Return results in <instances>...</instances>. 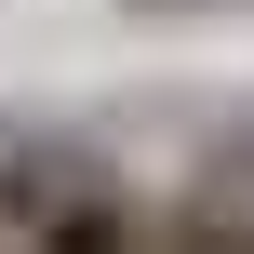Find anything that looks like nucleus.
I'll list each match as a JSON object with an SVG mask.
<instances>
[{"instance_id": "f257e3e1", "label": "nucleus", "mask_w": 254, "mask_h": 254, "mask_svg": "<svg viewBox=\"0 0 254 254\" xmlns=\"http://www.w3.org/2000/svg\"><path fill=\"white\" fill-rule=\"evenodd\" d=\"M0 241H134L121 174H107L80 134L0 121Z\"/></svg>"}]
</instances>
